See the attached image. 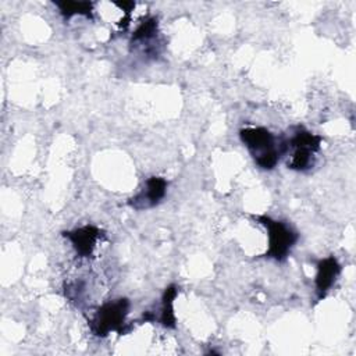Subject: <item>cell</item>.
Segmentation results:
<instances>
[{
    "instance_id": "6da1fadb",
    "label": "cell",
    "mask_w": 356,
    "mask_h": 356,
    "mask_svg": "<svg viewBox=\"0 0 356 356\" xmlns=\"http://www.w3.org/2000/svg\"><path fill=\"white\" fill-rule=\"evenodd\" d=\"M241 139L250 152L254 163L264 170H271L278 163L281 146L277 145L274 135L261 127L241 129Z\"/></svg>"
},
{
    "instance_id": "7a4b0ae2",
    "label": "cell",
    "mask_w": 356,
    "mask_h": 356,
    "mask_svg": "<svg viewBox=\"0 0 356 356\" xmlns=\"http://www.w3.org/2000/svg\"><path fill=\"white\" fill-rule=\"evenodd\" d=\"M321 138L305 128H298L288 142L281 143V153L292 150L288 159V167L298 171H305L313 165L314 154L318 152Z\"/></svg>"
},
{
    "instance_id": "3957f363",
    "label": "cell",
    "mask_w": 356,
    "mask_h": 356,
    "mask_svg": "<svg viewBox=\"0 0 356 356\" xmlns=\"http://www.w3.org/2000/svg\"><path fill=\"white\" fill-rule=\"evenodd\" d=\"M256 220L266 227L268 235V250L267 254L278 261H282L293 248L298 235L289 225L282 221L273 220L268 216H257Z\"/></svg>"
},
{
    "instance_id": "277c9868",
    "label": "cell",
    "mask_w": 356,
    "mask_h": 356,
    "mask_svg": "<svg viewBox=\"0 0 356 356\" xmlns=\"http://www.w3.org/2000/svg\"><path fill=\"white\" fill-rule=\"evenodd\" d=\"M129 302L127 299H117L113 302L104 303L96 313L92 321V331L104 337L110 331H122V325L125 323V317L128 314Z\"/></svg>"
},
{
    "instance_id": "5b68a950",
    "label": "cell",
    "mask_w": 356,
    "mask_h": 356,
    "mask_svg": "<svg viewBox=\"0 0 356 356\" xmlns=\"http://www.w3.org/2000/svg\"><path fill=\"white\" fill-rule=\"evenodd\" d=\"M167 181L161 177H150L146 181V185L143 191L136 195L134 199H131L132 207L140 210L146 207L156 206L165 195L167 192Z\"/></svg>"
},
{
    "instance_id": "8992f818",
    "label": "cell",
    "mask_w": 356,
    "mask_h": 356,
    "mask_svg": "<svg viewBox=\"0 0 356 356\" xmlns=\"http://www.w3.org/2000/svg\"><path fill=\"white\" fill-rule=\"evenodd\" d=\"M64 235L71 241L76 253L81 257H89L93 249L96 248L97 239L100 236V231L93 225H85L78 229L68 231Z\"/></svg>"
},
{
    "instance_id": "52a82bcc",
    "label": "cell",
    "mask_w": 356,
    "mask_h": 356,
    "mask_svg": "<svg viewBox=\"0 0 356 356\" xmlns=\"http://www.w3.org/2000/svg\"><path fill=\"white\" fill-rule=\"evenodd\" d=\"M339 273H341V266L334 256H328L318 261L317 274H316V291L318 293V298L325 296V293L334 285Z\"/></svg>"
},
{
    "instance_id": "ba28073f",
    "label": "cell",
    "mask_w": 356,
    "mask_h": 356,
    "mask_svg": "<svg viewBox=\"0 0 356 356\" xmlns=\"http://www.w3.org/2000/svg\"><path fill=\"white\" fill-rule=\"evenodd\" d=\"M178 293V289L175 285H170L165 288L163 295V303H161V313H160V321L164 327L174 328L175 327V314H174V299Z\"/></svg>"
},
{
    "instance_id": "9c48e42d",
    "label": "cell",
    "mask_w": 356,
    "mask_h": 356,
    "mask_svg": "<svg viewBox=\"0 0 356 356\" xmlns=\"http://www.w3.org/2000/svg\"><path fill=\"white\" fill-rule=\"evenodd\" d=\"M56 6L60 8L61 14L64 17H72V15H92V7L93 4L89 1H57Z\"/></svg>"
},
{
    "instance_id": "30bf717a",
    "label": "cell",
    "mask_w": 356,
    "mask_h": 356,
    "mask_svg": "<svg viewBox=\"0 0 356 356\" xmlns=\"http://www.w3.org/2000/svg\"><path fill=\"white\" fill-rule=\"evenodd\" d=\"M156 31H157V21L154 18H150V19H146L143 21L138 28L136 31L134 32L132 35V40L134 42H138V40H149L150 38H153L156 35Z\"/></svg>"
}]
</instances>
